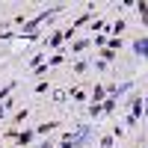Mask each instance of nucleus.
<instances>
[{
	"label": "nucleus",
	"instance_id": "f257e3e1",
	"mask_svg": "<svg viewBox=\"0 0 148 148\" xmlns=\"http://www.w3.org/2000/svg\"><path fill=\"white\" fill-rule=\"evenodd\" d=\"M136 51L139 53H148V42H136Z\"/></svg>",
	"mask_w": 148,
	"mask_h": 148
}]
</instances>
